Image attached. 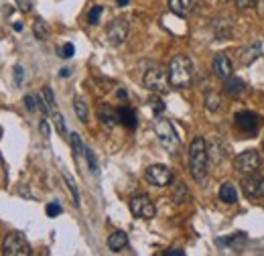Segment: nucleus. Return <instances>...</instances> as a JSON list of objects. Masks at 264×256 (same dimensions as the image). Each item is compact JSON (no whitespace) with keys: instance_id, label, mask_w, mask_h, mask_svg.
I'll return each mask as SVG.
<instances>
[{"instance_id":"1","label":"nucleus","mask_w":264,"mask_h":256,"mask_svg":"<svg viewBox=\"0 0 264 256\" xmlns=\"http://www.w3.org/2000/svg\"><path fill=\"white\" fill-rule=\"evenodd\" d=\"M207 163H209V148L205 138L195 136L191 146H189V171L191 177L197 183H205L207 177Z\"/></svg>"},{"instance_id":"2","label":"nucleus","mask_w":264,"mask_h":256,"mask_svg":"<svg viewBox=\"0 0 264 256\" xmlns=\"http://www.w3.org/2000/svg\"><path fill=\"white\" fill-rule=\"evenodd\" d=\"M193 79V63L187 55H175L169 63V81L173 88L185 90Z\"/></svg>"},{"instance_id":"3","label":"nucleus","mask_w":264,"mask_h":256,"mask_svg":"<svg viewBox=\"0 0 264 256\" xmlns=\"http://www.w3.org/2000/svg\"><path fill=\"white\" fill-rule=\"evenodd\" d=\"M154 132H156V138H158V142H161V146L169 152V155L177 157V152L181 150V140H179L173 124L169 120L161 118V120H156V124H154Z\"/></svg>"},{"instance_id":"4","label":"nucleus","mask_w":264,"mask_h":256,"mask_svg":"<svg viewBox=\"0 0 264 256\" xmlns=\"http://www.w3.org/2000/svg\"><path fill=\"white\" fill-rule=\"evenodd\" d=\"M142 83H144V88L148 92L163 96V94L169 92V86H171L169 71H165V67H161V65H152V67L146 69V73L142 77Z\"/></svg>"},{"instance_id":"5","label":"nucleus","mask_w":264,"mask_h":256,"mask_svg":"<svg viewBox=\"0 0 264 256\" xmlns=\"http://www.w3.org/2000/svg\"><path fill=\"white\" fill-rule=\"evenodd\" d=\"M3 252L7 256H29L31 254V244L27 242V238L19 232H13L5 238L3 244Z\"/></svg>"},{"instance_id":"6","label":"nucleus","mask_w":264,"mask_h":256,"mask_svg":"<svg viewBox=\"0 0 264 256\" xmlns=\"http://www.w3.org/2000/svg\"><path fill=\"white\" fill-rule=\"evenodd\" d=\"M130 212L134 218H140V220H152L154 214H156V208L148 195H134L130 199Z\"/></svg>"},{"instance_id":"7","label":"nucleus","mask_w":264,"mask_h":256,"mask_svg":"<svg viewBox=\"0 0 264 256\" xmlns=\"http://www.w3.org/2000/svg\"><path fill=\"white\" fill-rule=\"evenodd\" d=\"M146 181L154 187H167L171 181H173V173L167 165H150L144 173Z\"/></svg>"},{"instance_id":"8","label":"nucleus","mask_w":264,"mask_h":256,"mask_svg":"<svg viewBox=\"0 0 264 256\" xmlns=\"http://www.w3.org/2000/svg\"><path fill=\"white\" fill-rule=\"evenodd\" d=\"M260 165H262V161H260V155L256 150H244L234 161V167L240 173H256L260 169Z\"/></svg>"},{"instance_id":"9","label":"nucleus","mask_w":264,"mask_h":256,"mask_svg":"<svg viewBox=\"0 0 264 256\" xmlns=\"http://www.w3.org/2000/svg\"><path fill=\"white\" fill-rule=\"evenodd\" d=\"M128 37V21L126 19H114L108 29H106V39L112 45H122Z\"/></svg>"},{"instance_id":"10","label":"nucleus","mask_w":264,"mask_h":256,"mask_svg":"<svg viewBox=\"0 0 264 256\" xmlns=\"http://www.w3.org/2000/svg\"><path fill=\"white\" fill-rule=\"evenodd\" d=\"M234 124H236V128H238L240 132H244V134H254V132L258 130V126H260V116L254 114V112L244 110V112H238V114L234 116Z\"/></svg>"},{"instance_id":"11","label":"nucleus","mask_w":264,"mask_h":256,"mask_svg":"<svg viewBox=\"0 0 264 256\" xmlns=\"http://www.w3.org/2000/svg\"><path fill=\"white\" fill-rule=\"evenodd\" d=\"M242 187H244V193H246L250 199L264 197V177H262V175L248 173V177L242 181Z\"/></svg>"},{"instance_id":"12","label":"nucleus","mask_w":264,"mask_h":256,"mask_svg":"<svg viewBox=\"0 0 264 256\" xmlns=\"http://www.w3.org/2000/svg\"><path fill=\"white\" fill-rule=\"evenodd\" d=\"M211 67H214V73H216L220 79H228V77L232 75V71H234L232 61H230V57H228L226 53H218V55L214 57V63H211Z\"/></svg>"},{"instance_id":"13","label":"nucleus","mask_w":264,"mask_h":256,"mask_svg":"<svg viewBox=\"0 0 264 256\" xmlns=\"http://www.w3.org/2000/svg\"><path fill=\"white\" fill-rule=\"evenodd\" d=\"M199 3L201 0H169V9L177 17H189L199 7Z\"/></svg>"},{"instance_id":"14","label":"nucleus","mask_w":264,"mask_h":256,"mask_svg":"<svg viewBox=\"0 0 264 256\" xmlns=\"http://www.w3.org/2000/svg\"><path fill=\"white\" fill-rule=\"evenodd\" d=\"M262 55V45L256 41L252 45H248L244 51H242V55H240V63L242 65H252L254 61H258Z\"/></svg>"},{"instance_id":"15","label":"nucleus","mask_w":264,"mask_h":256,"mask_svg":"<svg viewBox=\"0 0 264 256\" xmlns=\"http://www.w3.org/2000/svg\"><path fill=\"white\" fill-rule=\"evenodd\" d=\"M224 81H226L224 92H226L228 96H232V98H238V96H242V94L246 92V83H244L242 79L234 77V75H230V77H228V79H224Z\"/></svg>"},{"instance_id":"16","label":"nucleus","mask_w":264,"mask_h":256,"mask_svg":"<svg viewBox=\"0 0 264 256\" xmlns=\"http://www.w3.org/2000/svg\"><path fill=\"white\" fill-rule=\"evenodd\" d=\"M128 246V234L126 232H114V234H110L108 236V248L112 250V252H120V250H124Z\"/></svg>"},{"instance_id":"17","label":"nucleus","mask_w":264,"mask_h":256,"mask_svg":"<svg viewBox=\"0 0 264 256\" xmlns=\"http://www.w3.org/2000/svg\"><path fill=\"white\" fill-rule=\"evenodd\" d=\"M118 124H124L126 128H130V130H134L136 128V114H134V110L132 108H128V106H122V108H118Z\"/></svg>"},{"instance_id":"18","label":"nucleus","mask_w":264,"mask_h":256,"mask_svg":"<svg viewBox=\"0 0 264 256\" xmlns=\"http://www.w3.org/2000/svg\"><path fill=\"white\" fill-rule=\"evenodd\" d=\"M98 116H100V120H102V124H104L106 128H114V126L118 124V112H114V110L108 108V106H104Z\"/></svg>"},{"instance_id":"19","label":"nucleus","mask_w":264,"mask_h":256,"mask_svg":"<svg viewBox=\"0 0 264 256\" xmlns=\"http://www.w3.org/2000/svg\"><path fill=\"white\" fill-rule=\"evenodd\" d=\"M220 199H222L224 203H228V206H232V203L238 201V191H236L234 183H224V185L220 187Z\"/></svg>"},{"instance_id":"20","label":"nucleus","mask_w":264,"mask_h":256,"mask_svg":"<svg viewBox=\"0 0 264 256\" xmlns=\"http://www.w3.org/2000/svg\"><path fill=\"white\" fill-rule=\"evenodd\" d=\"M73 110H75L79 122H83V124L90 122V110H87V104H85L83 98H75V100H73Z\"/></svg>"},{"instance_id":"21","label":"nucleus","mask_w":264,"mask_h":256,"mask_svg":"<svg viewBox=\"0 0 264 256\" xmlns=\"http://www.w3.org/2000/svg\"><path fill=\"white\" fill-rule=\"evenodd\" d=\"M205 108L209 112H218L222 108V98L218 92H207L205 94Z\"/></svg>"},{"instance_id":"22","label":"nucleus","mask_w":264,"mask_h":256,"mask_svg":"<svg viewBox=\"0 0 264 256\" xmlns=\"http://www.w3.org/2000/svg\"><path fill=\"white\" fill-rule=\"evenodd\" d=\"M214 29H216V37H218L220 41H226V39L232 37V27H230V23H226V21H216Z\"/></svg>"},{"instance_id":"23","label":"nucleus","mask_w":264,"mask_h":256,"mask_svg":"<svg viewBox=\"0 0 264 256\" xmlns=\"http://www.w3.org/2000/svg\"><path fill=\"white\" fill-rule=\"evenodd\" d=\"M69 142H71V148H73V155H75V157L85 155V146H83L81 136H79L77 132H71V134H69Z\"/></svg>"},{"instance_id":"24","label":"nucleus","mask_w":264,"mask_h":256,"mask_svg":"<svg viewBox=\"0 0 264 256\" xmlns=\"http://www.w3.org/2000/svg\"><path fill=\"white\" fill-rule=\"evenodd\" d=\"M63 179H65V185H67V189H69V193H71V197H73V203H75V208H79V191H77V185H75V181L67 175V173H63Z\"/></svg>"},{"instance_id":"25","label":"nucleus","mask_w":264,"mask_h":256,"mask_svg":"<svg viewBox=\"0 0 264 256\" xmlns=\"http://www.w3.org/2000/svg\"><path fill=\"white\" fill-rule=\"evenodd\" d=\"M33 31H35V37H37L39 41H45V39L49 37V29H47V25H45L41 19H39V21H35Z\"/></svg>"},{"instance_id":"26","label":"nucleus","mask_w":264,"mask_h":256,"mask_svg":"<svg viewBox=\"0 0 264 256\" xmlns=\"http://www.w3.org/2000/svg\"><path fill=\"white\" fill-rule=\"evenodd\" d=\"M148 104H150V108H152L154 114H163V112H165V104H163V100L158 98V94H154V96L148 100Z\"/></svg>"},{"instance_id":"27","label":"nucleus","mask_w":264,"mask_h":256,"mask_svg":"<svg viewBox=\"0 0 264 256\" xmlns=\"http://www.w3.org/2000/svg\"><path fill=\"white\" fill-rule=\"evenodd\" d=\"M43 98H45V102H47L49 110H51V112H55V96H53V90H51L49 86L43 88Z\"/></svg>"},{"instance_id":"28","label":"nucleus","mask_w":264,"mask_h":256,"mask_svg":"<svg viewBox=\"0 0 264 256\" xmlns=\"http://www.w3.org/2000/svg\"><path fill=\"white\" fill-rule=\"evenodd\" d=\"M85 159H87V165H90V171L94 173V175H98V159H96V155H94V150L92 148H85Z\"/></svg>"},{"instance_id":"29","label":"nucleus","mask_w":264,"mask_h":256,"mask_svg":"<svg viewBox=\"0 0 264 256\" xmlns=\"http://www.w3.org/2000/svg\"><path fill=\"white\" fill-rule=\"evenodd\" d=\"M187 195H189V193H187V187H185L183 183H179V185L175 187V191H173V199H175L177 203H183V201L187 199Z\"/></svg>"},{"instance_id":"30","label":"nucleus","mask_w":264,"mask_h":256,"mask_svg":"<svg viewBox=\"0 0 264 256\" xmlns=\"http://www.w3.org/2000/svg\"><path fill=\"white\" fill-rule=\"evenodd\" d=\"M238 240H246V236H244L242 232H238V234H234V236H230V238H218L216 242H218L220 246H228V244H236Z\"/></svg>"},{"instance_id":"31","label":"nucleus","mask_w":264,"mask_h":256,"mask_svg":"<svg viewBox=\"0 0 264 256\" xmlns=\"http://www.w3.org/2000/svg\"><path fill=\"white\" fill-rule=\"evenodd\" d=\"M47 216L49 218H55V216H59L61 214V206H59V203L57 201H51V203H47Z\"/></svg>"},{"instance_id":"32","label":"nucleus","mask_w":264,"mask_h":256,"mask_svg":"<svg viewBox=\"0 0 264 256\" xmlns=\"http://www.w3.org/2000/svg\"><path fill=\"white\" fill-rule=\"evenodd\" d=\"M102 7H94L92 11H90V15H87V21H90V25H98L100 23V17H102Z\"/></svg>"},{"instance_id":"33","label":"nucleus","mask_w":264,"mask_h":256,"mask_svg":"<svg viewBox=\"0 0 264 256\" xmlns=\"http://www.w3.org/2000/svg\"><path fill=\"white\" fill-rule=\"evenodd\" d=\"M73 53H75V47H73L71 43H65V45L61 47V57H63V59L73 57Z\"/></svg>"},{"instance_id":"34","label":"nucleus","mask_w":264,"mask_h":256,"mask_svg":"<svg viewBox=\"0 0 264 256\" xmlns=\"http://www.w3.org/2000/svg\"><path fill=\"white\" fill-rule=\"evenodd\" d=\"M23 102H25V106H27L29 112H35V110H37V98H35V96H25Z\"/></svg>"},{"instance_id":"35","label":"nucleus","mask_w":264,"mask_h":256,"mask_svg":"<svg viewBox=\"0 0 264 256\" xmlns=\"http://www.w3.org/2000/svg\"><path fill=\"white\" fill-rule=\"evenodd\" d=\"M23 79H25V69H23L21 65H15V83L21 86Z\"/></svg>"},{"instance_id":"36","label":"nucleus","mask_w":264,"mask_h":256,"mask_svg":"<svg viewBox=\"0 0 264 256\" xmlns=\"http://www.w3.org/2000/svg\"><path fill=\"white\" fill-rule=\"evenodd\" d=\"M55 128H57L61 134H65V120H63V116H61L59 112H55Z\"/></svg>"},{"instance_id":"37","label":"nucleus","mask_w":264,"mask_h":256,"mask_svg":"<svg viewBox=\"0 0 264 256\" xmlns=\"http://www.w3.org/2000/svg\"><path fill=\"white\" fill-rule=\"evenodd\" d=\"M37 106H39V110L43 112V114H47V112H51L49 110V106H47V102L41 98V96H37Z\"/></svg>"},{"instance_id":"38","label":"nucleus","mask_w":264,"mask_h":256,"mask_svg":"<svg viewBox=\"0 0 264 256\" xmlns=\"http://www.w3.org/2000/svg\"><path fill=\"white\" fill-rule=\"evenodd\" d=\"M39 128H41V134H43L45 138H49V134H51V130H49V122H47V120H41Z\"/></svg>"},{"instance_id":"39","label":"nucleus","mask_w":264,"mask_h":256,"mask_svg":"<svg viewBox=\"0 0 264 256\" xmlns=\"http://www.w3.org/2000/svg\"><path fill=\"white\" fill-rule=\"evenodd\" d=\"M17 5H19V9L25 11V13H29L31 7H33V5H31V0H17Z\"/></svg>"},{"instance_id":"40","label":"nucleus","mask_w":264,"mask_h":256,"mask_svg":"<svg viewBox=\"0 0 264 256\" xmlns=\"http://www.w3.org/2000/svg\"><path fill=\"white\" fill-rule=\"evenodd\" d=\"M254 3H256V0H236V5H238L240 9H244V11H246V9H250Z\"/></svg>"},{"instance_id":"41","label":"nucleus","mask_w":264,"mask_h":256,"mask_svg":"<svg viewBox=\"0 0 264 256\" xmlns=\"http://www.w3.org/2000/svg\"><path fill=\"white\" fill-rule=\"evenodd\" d=\"M165 256H185V252H183L181 248H173V250H169Z\"/></svg>"},{"instance_id":"42","label":"nucleus","mask_w":264,"mask_h":256,"mask_svg":"<svg viewBox=\"0 0 264 256\" xmlns=\"http://www.w3.org/2000/svg\"><path fill=\"white\" fill-rule=\"evenodd\" d=\"M59 75H61V77H69V75H71V69H67V67H63V69L59 71Z\"/></svg>"},{"instance_id":"43","label":"nucleus","mask_w":264,"mask_h":256,"mask_svg":"<svg viewBox=\"0 0 264 256\" xmlns=\"http://www.w3.org/2000/svg\"><path fill=\"white\" fill-rule=\"evenodd\" d=\"M118 98H122V100H126V98H128V94H126V90H118Z\"/></svg>"},{"instance_id":"44","label":"nucleus","mask_w":264,"mask_h":256,"mask_svg":"<svg viewBox=\"0 0 264 256\" xmlns=\"http://www.w3.org/2000/svg\"><path fill=\"white\" fill-rule=\"evenodd\" d=\"M13 29H15L17 33H21V31H23V25H21V23H15V25H13Z\"/></svg>"},{"instance_id":"45","label":"nucleus","mask_w":264,"mask_h":256,"mask_svg":"<svg viewBox=\"0 0 264 256\" xmlns=\"http://www.w3.org/2000/svg\"><path fill=\"white\" fill-rule=\"evenodd\" d=\"M128 3H130V0H116V5H118V7H126Z\"/></svg>"}]
</instances>
